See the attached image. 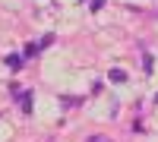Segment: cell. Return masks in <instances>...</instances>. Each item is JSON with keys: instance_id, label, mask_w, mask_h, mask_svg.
<instances>
[{"instance_id": "obj_1", "label": "cell", "mask_w": 158, "mask_h": 142, "mask_svg": "<svg viewBox=\"0 0 158 142\" xmlns=\"http://www.w3.org/2000/svg\"><path fill=\"white\" fill-rule=\"evenodd\" d=\"M19 108H22V114H32V88H22V95H19Z\"/></svg>"}, {"instance_id": "obj_2", "label": "cell", "mask_w": 158, "mask_h": 142, "mask_svg": "<svg viewBox=\"0 0 158 142\" xmlns=\"http://www.w3.org/2000/svg\"><path fill=\"white\" fill-rule=\"evenodd\" d=\"M3 63H6V67H10L13 73H16V70H22V67H25V63H22V57H19V54H6V60H3Z\"/></svg>"}, {"instance_id": "obj_3", "label": "cell", "mask_w": 158, "mask_h": 142, "mask_svg": "<svg viewBox=\"0 0 158 142\" xmlns=\"http://www.w3.org/2000/svg\"><path fill=\"white\" fill-rule=\"evenodd\" d=\"M108 79H111V82H127V73H123V70H111Z\"/></svg>"}, {"instance_id": "obj_4", "label": "cell", "mask_w": 158, "mask_h": 142, "mask_svg": "<svg viewBox=\"0 0 158 142\" xmlns=\"http://www.w3.org/2000/svg\"><path fill=\"white\" fill-rule=\"evenodd\" d=\"M142 70H146V76L155 70V60H152V54H146V57H142Z\"/></svg>"}, {"instance_id": "obj_5", "label": "cell", "mask_w": 158, "mask_h": 142, "mask_svg": "<svg viewBox=\"0 0 158 142\" xmlns=\"http://www.w3.org/2000/svg\"><path fill=\"white\" fill-rule=\"evenodd\" d=\"M51 44H54V35H51V32H48V35H41V41H38V47L44 51V47H51Z\"/></svg>"}, {"instance_id": "obj_6", "label": "cell", "mask_w": 158, "mask_h": 142, "mask_svg": "<svg viewBox=\"0 0 158 142\" xmlns=\"http://www.w3.org/2000/svg\"><path fill=\"white\" fill-rule=\"evenodd\" d=\"M38 51H41V47H38V44H25V51H22V57H35Z\"/></svg>"}, {"instance_id": "obj_7", "label": "cell", "mask_w": 158, "mask_h": 142, "mask_svg": "<svg viewBox=\"0 0 158 142\" xmlns=\"http://www.w3.org/2000/svg\"><path fill=\"white\" fill-rule=\"evenodd\" d=\"M101 6H104V0H89V10H92V13H98Z\"/></svg>"}, {"instance_id": "obj_8", "label": "cell", "mask_w": 158, "mask_h": 142, "mask_svg": "<svg viewBox=\"0 0 158 142\" xmlns=\"http://www.w3.org/2000/svg\"><path fill=\"white\" fill-rule=\"evenodd\" d=\"M10 95H13V98H19V95H22V85L13 82V85H10Z\"/></svg>"}, {"instance_id": "obj_9", "label": "cell", "mask_w": 158, "mask_h": 142, "mask_svg": "<svg viewBox=\"0 0 158 142\" xmlns=\"http://www.w3.org/2000/svg\"><path fill=\"white\" fill-rule=\"evenodd\" d=\"M89 142H111L108 136H89Z\"/></svg>"}]
</instances>
